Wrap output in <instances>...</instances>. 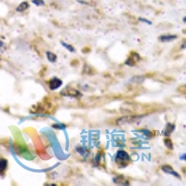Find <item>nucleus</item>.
Instances as JSON below:
<instances>
[{
    "instance_id": "obj_18",
    "label": "nucleus",
    "mask_w": 186,
    "mask_h": 186,
    "mask_svg": "<svg viewBox=\"0 0 186 186\" xmlns=\"http://www.w3.org/2000/svg\"><path fill=\"white\" fill-rule=\"evenodd\" d=\"M141 77V76H135V77H133V78L131 79V81H132V82H136V83H141L144 79H141V80H140Z\"/></svg>"
},
{
    "instance_id": "obj_8",
    "label": "nucleus",
    "mask_w": 186,
    "mask_h": 186,
    "mask_svg": "<svg viewBox=\"0 0 186 186\" xmlns=\"http://www.w3.org/2000/svg\"><path fill=\"white\" fill-rule=\"evenodd\" d=\"M113 182L114 184H120V185H129V183L128 181L125 180V178L123 176L119 175V176H117L116 178L113 179Z\"/></svg>"
},
{
    "instance_id": "obj_13",
    "label": "nucleus",
    "mask_w": 186,
    "mask_h": 186,
    "mask_svg": "<svg viewBox=\"0 0 186 186\" xmlns=\"http://www.w3.org/2000/svg\"><path fill=\"white\" fill-rule=\"evenodd\" d=\"M164 143H165V145H166V147L168 148V149H169V150H173V143H172V141H171V140L169 138V137H167L165 140H164Z\"/></svg>"
},
{
    "instance_id": "obj_11",
    "label": "nucleus",
    "mask_w": 186,
    "mask_h": 186,
    "mask_svg": "<svg viewBox=\"0 0 186 186\" xmlns=\"http://www.w3.org/2000/svg\"><path fill=\"white\" fill-rule=\"evenodd\" d=\"M28 7H29V3H28L27 1H23V2H21V3L19 5V7L16 8V11H17V12H22V11L26 10Z\"/></svg>"
},
{
    "instance_id": "obj_1",
    "label": "nucleus",
    "mask_w": 186,
    "mask_h": 186,
    "mask_svg": "<svg viewBox=\"0 0 186 186\" xmlns=\"http://www.w3.org/2000/svg\"><path fill=\"white\" fill-rule=\"evenodd\" d=\"M62 96H65V97H72V98H79L82 96V94L74 89V88H72L71 86H67L64 89H62V92H61Z\"/></svg>"
},
{
    "instance_id": "obj_23",
    "label": "nucleus",
    "mask_w": 186,
    "mask_h": 186,
    "mask_svg": "<svg viewBox=\"0 0 186 186\" xmlns=\"http://www.w3.org/2000/svg\"><path fill=\"white\" fill-rule=\"evenodd\" d=\"M181 49H182V50H184V49H186V41L184 42V43H183V45L181 46Z\"/></svg>"
},
{
    "instance_id": "obj_22",
    "label": "nucleus",
    "mask_w": 186,
    "mask_h": 186,
    "mask_svg": "<svg viewBox=\"0 0 186 186\" xmlns=\"http://www.w3.org/2000/svg\"><path fill=\"white\" fill-rule=\"evenodd\" d=\"M180 158H181L182 160H184V161H186V154H184L183 155H181V156H180Z\"/></svg>"
},
{
    "instance_id": "obj_25",
    "label": "nucleus",
    "mask_w": 186,
    "mask_h": 186,
    "mask_svg": "<svg viewBox=\"0 0 186 186\" xmlns=\"http://www.w3.org/2000/svg\"><path fill=\"white\" fill-rule=\"evenodd\" d=\"M185 88H186V85H185Z\"/></svg>"
},
{
    "instance_id": "obj_7",
    "label": "nucleus",
    "mask_w": 186,
    "mask_h": 186,
    "mask_svg": "<svg viewBox=\"0 0 186 186\" xmlns=\"http://www.w3.org/2000/svg\"><path fill=\"white\" fill-rule=\"evenodd\" d=\"M175 130V125L170 124V123H168L166 126V128L164 129V132H163V135L166 136V137H169L171 135V133Z\"/></svg>"
},
{
    "instance_id": "obj_24",
    "label": "nucleus",
    "mask_w": 186,
    "mask_h": 186,
    "mask_svg": "<svg viewBox=\"0 0 186 186\" xmlns=\"http://www.w3.org/2000/svg\"><path fill=\"white\" fill-rule=\"evenodd\" d=\"M183 21H184V23H186V16L184 18V19H183Z\"/></svg>"
},
{
    "instance_id": "obj_5",
    "label": "nucleus",
    "mask_w": 186,
    "mask_h": 186,
    "mask_svg": "<svg viewBox=\"0 0 186 186\" xmlns=\"http://www.w3.org/2000/svg\"><path fill=\"white\" fill-rule=\"evenodd\" d=\"M161 170H162L163 172L167 173V174H170V175H172V176H174V177H176V178H178V179H181L180 174H179L178 172H176V171L173 169V168H172L171 166L164 165V166L161 167Z\"/></svg>"
},
{
    "instance_id": "obj_16",
    "label": "nucleus",
    "mask_w": 186,
    "mask_h": 186,
    "mask_svg": "<svg viewBox=\"0 0 186 186\" xmlns=\"http://www.w3.org/2000/svg\"><path fill=\"white\" fill-rule=\"evenodd\" d=\"M32 2H33L36 6H43V5H45L44 0H32Z\"/></svg>"
},
{
    "instance_id": "obj_2",
    "label": "nucleus",
    "mask_w": 186,
    "mask_h": 186,
    "mask_svg": "<svg viewBox=\"0 0 186 186\" xmlns=\"http://www.w3.org/2000/svg\"><path fill=\"white\" fill-rule=\"evenodd\" d=\"M143 116H126V117H123L117 119V125H124V124H131L134 123L135 121L139 120L140 118H141Z\"/></svg>"
},
{
    "instance_id": "obj_12",
    "label": "nucleus",
    "mask_w": 186,
    "mask_h": 186,
    "mask_svg": "<svg viewBox=\"0 0 186 186\" xmlns=\"http://www.w3.org/2000/svg\"><path fill=\"white\" fill-rule=\"evenodd\" d=\"M46 54H47V58H48L49 62H50L51 63H54V62L57 61V56H56V54H54V53H52V52H50V51H48Z\"/></svg>"
},
{
    "instance_id": "obj_6",
    "label": "nucleus",
    "mask_w": 186,
    "mask_h": 186,
    "mask_svg": "<svg viewBox=\"0 0 186 186\" xmlns=\"http://www.w3.org/2000/svg\"><path fill=\"white\" fill-rule=\"evenodd\" d=\"M133 55L134 56H129L128 57V59L126 61V65H128V66H134L138 61H140L141 60V57H140V55L139 54H137V53H133Z\"/></svg>"
},
{
    "instance_id": "obj_20",
    "label": "nucleus",
    "mask_w": 186,
    "mask_h": 186,
    "mask_svg": "<svg viewBox=\"0 0 186 186\" xmlns=\"http://www.w3.org/2000/svg\"><path fill=\"white\" fill-rule=\"evenodd\" d=\"M5 50H6V45L2 41H0V53H3Z\"/></svg>"
},
{
    "instance_id": "obj_4",
    "label": "nucleus",
    "mask_w": 186,
    "mask_h": 186,
    "mask_svg": "<svg viewBox=\"0 0 186 186\" xmlns=\"http://www.w3.org/2000/svg\"><path fill=\"white\" fill-rule=\"evenodd\" d=\"M62 85V81L58 77H53L49 81V88L50 90H56Z\"/></svg>"
},
{
    "instance_id": "obj_3",
    "label": "nucleus",
    "mask_w": 186,
    "mask_h": 186,
    "mask_svg": "<svg viewBox=\"0 0 186 186\" xmlns=\"http://www.w3.org/2000/svg\"><path fill=\"white\" fill-rule=\"evenodd\" d=\"M115 160L117 162V163H126V162H128L130 160V157L128 155V154L123 151V150H119L117 151V155H116V158Z\"/></svg>"
},
{
    "instance_id": "obj_10",
    "label": "nucleus",
    "mask_w": 186,
    "mask_h": 186,
    "mask_svg": "<svg viewBox=\"0 0 186 186\" xmlns=\"http://www.w3.org/2000/svg\"><path fill=\"white\" fill-rule=\"evenodd\" d=\"M7 169V159H0V175H4Z\"/></svg>"
},
{
    "instance_id": "obj_21",
    "label": "nucleus",
    "mask_w": 186,
    "mask_h": 186,
    "mask_svg": "<svg viewBox=\"0 0 186 186\" xmlns=\"http://www.w3.org/2000/svg\"><path fill=\"white\" fill-rule=\"evenodd\" d=\"M139 21H142V22H145V23H147V24H149V25H151L152 24V21H148V20H146V19H144V18H139Z\"/></svg>"
},
{
    "instance_id": "obj_14",
    "label": "nucleus",
    "mask_w": 186,
    "mask_h": 186,
    "mask_svg": "<svg viewBox=\"0 0 186 186\" xmlns=\"http://www.w3.org/2000/svg\"><path fill=\"white\" fill-rule=\"evenodd\" d=\"M61 44H62V46H63L67 50H69L70 52H74V51H75V50H74V48L73 46H71V45H69V44H67V43H65V42H61Z\"/></svg>"
},
{
    "instance_id": "obj_15",
    "label": "nucleus",
    "mask_w": 186,
    "mask_h": 186,
    "mask_svg": "<svg viewBox=\"0 0 186 186\" xmlns=\"http://www.w3.org/2000/svg\"><path fill=\"white\" fill-rule=\"evenodd\" d=\"M76 150H77L78 153H80V155H88V152L87 150L85 151V149H83L82 147H77Z\"/></svg>"
},
{
    "instance_id": "obj_19",
    "label": "nucleus",
    "mask_w": 186,
    "mask_h": 186,
    "mask_svg": "<svg viewBox=\"0 0 186 186\" xmlns=\"http://www.w3.org/2000/svg\"><path fill=\"white\" fill-rule=\"evenodd\" d=\"M141 131L144 135H146L148 138H150V137H151V135H152V132H151L150 130H148V129H141Z\"/></svg>"
},
{
    "instance_id": "obj_17",
    "label": "nucleus",
    "mask_w": 186,
    "mask_h": 186,
    "mask_svg": "<svg viewBox=\"0 0 186 186\" xmlns=\"http://www.w3.org/2000/svg\"><path fill=\"white\" fill-rule=\"evenodd\" d=\"M52 127L54 128H58V129H65V125L63 124H54L52 125Z\"/></svg>"
},
{
    "instance_id": "obj_9",
    "label": "nucleus",
    "mask_w": 186,
    "mask_h": 186,
    "mask_svg": "<svg viewBox=\"0 0 186 186\" xmlns=\"http://www.w3.org/2000/svg\"><path fill=\"white\" fill-rule=\"evenodd\" d=\"M176 38H177V36H174V35H164V36H159L158 39L161 42H171Z\"/></svg>"
}]
</instances>
